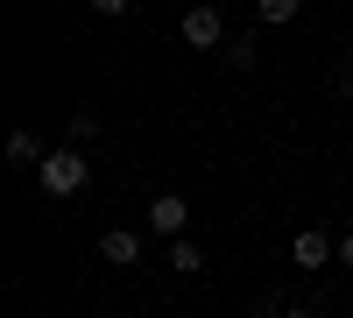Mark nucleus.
Wrapping results in <instances>:
<instances>
[{"label":"nucleus","mask_w":353,"mask_h":318,"mask_svg":"<svg viewBox=\"0 0 353 318\" xmlns=\"http://www.w3.org/2000/svg\"><path fill=\"white\" fill-rule=\"evenodd\" d=\"M8 163H43V141L28 135V128H14L8 135Z\"/></svg>","instance_id":"nucleus-9"},{"label":"nucleus","mask_w":353,"mask_h":318,"mask_svg":"<svg viewBox=\"0 0 353 318\" xmlns=\"http://www.w3.org/2000/svg\"><path fill=\"white\" fill-rule=\"evenodd\" d=\"M219 57H226L233 71H254V57H261V43H254V36H226V50H219Z\"/></svg>","instance_id":"nucleus-7"},{"label":"nucleus","mask_w":353,"mask_h":318,"mask_svg":"<svg viewBox=\"0 0 353 318\" xmlns=\"http://www.w3.org/2000/svg\"><path fill=\"white\" fill-rule=\"evenodd\" d=\"M184 43H191V50H226V14H219V0L184 8Z\"/></svg>","instance_id":"nucleus-2"},{"label":"nucleus","mask_w":353,"mask_h":318,"mask_svg":"<svg viewBox=\"0 0 353 318\" xmlns=\"http://www.w3.org/2000/svg\"><path fill=\"white\" fill-rule=\"evenodd\" d=\"M134 0H92V14H128Z\"/></svg>","instance_id":"nucleus-11"},{"label":"nucleus","mask_w":353,"mask_h":318,"mask_svg":"<svg viewBox=\"0 0 353 318\" xmlns=\"http://www.w3.org/2000/svg\"><path fill=\"white\" fill-rule=\"evenodd\" d=\"M332 255H339V248L325 241V226H304V234L290 241V262H297V269H325Z\"/></svg>","instance_id":"nucleus-5"},{"label":"nucleus","mask_w":353,"mask_h":318,"mask_svg":"<svg viewBox=\"0 0 353 318\" xmlns=\"http://www.w3.org/2000/svg\"><path fill=\"white\" fill-rule=\"evenodd\" d=\"M99 262L134 269V262H141V234H134V226H106V234H99Z\"/></svg>","instance_id":"nucleus-3"},{"label":"nucleus","mask_w":353,"mask_h":318,"mask_svg":"<svg viewBox=\"0 0 353 318\" xmlns=\"http://www.w3.org/2000/svg\"><path fill=\"white\" fill-rule=\"evenodd\" d=\"M254 14H261V28H290L304 14V0H254Z\"/></svg>","instance_id":"nucleus-6"},{"label":"nucleus","mask_w":353,"mask_h":318,"mask_svg":"<svg viewBox=\"0 0 353 318\" xmlns=\"http://www.w3.org/2000/svg\"><path fill=\"white\" fill-rule=\"evenodd\" d=\"M149 226H156L163 241H184V226H191V206H184V198H176V191H163L156 206H149Z\"/></svg>","instance_id":"nucleus-4"},{"label":"nucleus","mask_w":353,"mask_h":318,"mask_svg":"<svg viewBox=\"0 0 353 318\" xmlns=\"http://www.w3.org/2000/svg\"><path fill=\"white\" fill-rule=\"evenodd\" d=\"M339 262H346V269H353V234H346V241H339Z\"/></svg>","instance_id":"nucleus-13"},{"label":"nucleus","mask_w":353,"mask_h":318,"mask_svg":"<svg viewBox=\"0 0 353 318\" xmlns=\"http://www.w3.org/2000/svg\"><path fill=\"white\" fill-rule=\"evenodd\" d=\"M339 92H353V57H346V64H339Z\"/></svg>","instance_id":"nucleus-12"},{"label":"nucleus","mask_w":353,"mask_h":318,"mask_svg":"<svg viewBox=\"0 0 353 318\" xmlns=\"http://www.w3.org/2000/svg\"><path fill=\"white\" fill-rule=\"evenodd\" d=\"M170 269H176V276H198V269H205L198 241H170Z\"/></svg>","instance_id":"nucleus-8"},{"label":"nucleus","mask_w":353,"mask_h":318,"mask_svg":"<svg viewBox=\"0 0 353 318\" xmlns=\"http://www.w3.org/2000/svg\"><path fill=\"white\" fill-rule=\"evenodd\" d=\"M92 135H99V113H92V106H78V113H71V149H85Z\"/></svg>","instance_id":"nucleus-10"},{"label":"nucleus","mask_w":353,"mask_h":318,"mask_svg":"<svg viewBox=\"0 0 353 318\" xmlns=\"http://www.w3.org/2000/svg\"><path fill=\"white\" fill-rule=\"evenodd\" d=\"M36 170H43V191H50V198H78L85 184H92V163H85V149H50Z\"/></svg>","instance_id":"nucleus-1"},{"label":"nucleus","mask_w":353,"mask_h":318,"mask_svg":"<svg viewBox=\"0 0 353 318\" xmlns=\"http://www.w3.org/2000/svg\"><path fill=\"white\" fill-rule=\"evenodd\" d=\"M283 318H311V311H283Z\"/></svg>","instance_id":"nucleus-14"}]
</instances>
